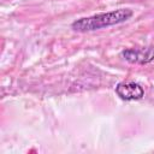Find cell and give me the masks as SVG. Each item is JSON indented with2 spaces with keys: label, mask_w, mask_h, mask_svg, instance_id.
Masks as SVG:
<instances>
[{
  "label": "cell",
  "mask_w": 154,
  "mask_h": 154,
  "mask_svg": "<svg viewBox=\"0 0 154 154\" xmlns=\"http://www.w3.org/2000/svg\"><path fill=\"white\" fill-rule=\"evenodd\" d=\"M117 95L126 101L131 100H140L144 95L143 88L135 82H122L116 87Z\"/></svg>",
  "instance_id": "obj_2"
},
{
  "label": "cell",
  "mask_w": 154,
  "mask_h": 154,
  "mask_svg": "<svg viewBox=\"0 0 154 154\" xmlns=\"http://www.w3.org/2000/svg\"><path fill=\"white\" fill-rule=\"evenodd\" d=\"M132 16V11L130 8H119L106 13H99L91 17H84L81 19L75 20L71 24V28L75 31L85 32V31H93L101 28L120 24L123 22H126Z\"/></svg>",
  "instance_id": "obj_1"
},
{
  "label": "cell",
  "mask_w": 154,
  "mask_h": 154,
  "mask_svg": "<svg viewBox=\"0 0 154 154\" xmlns=\"http://www.w3.org/2000/svg\"><path fill=\"white\" fill-rule=\"evenodd\" d=\"M122 55L130 63L147 64L154 59V47L146 48H129L122 52Z\"/></svg>",
  "instance_id": "obj_3"
}]
</instances>
